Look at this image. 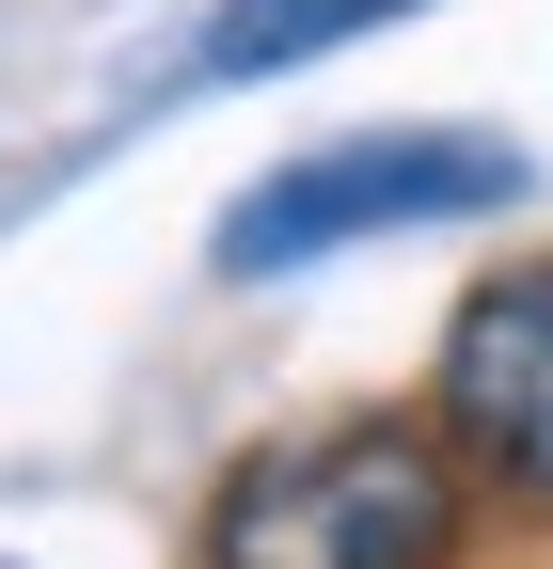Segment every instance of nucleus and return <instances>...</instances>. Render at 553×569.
Returning a JSON list of instances; mask_svg holds the SVG:
<instances>
[{
	"mask_svg": "<svg viewBox=\"0 0 553 569\" xmlns=\"http://www.w3.org/2000/svg\"><path fill=\"white\" fill-rule=\"evenodd\" d=\"M474 475L428 411H349L301 443L238 459V490L205 507V569H459Z\"/></svg>",
	"mask_w": 553,
	"mask_h": 569,
	"instance_id": "1",
	"label": "nucleus"
},
{
	"mask_svg": "<svg viewBox=\"0 0 553 569\" xmlns=\"http://www.w3.org/2000/svg\"><path fill=\"white\" fill-rule=\"evenodd\" d=\"M522 159L491 127H380V142H316V159H285L269 190H238L222 222V269L269 284V269H316L349 238H395V222H459V206H506Z\"/></svg>",
	"mask_w": 553,
	"mask_h": 569,
	"instance_id": "2",
	"label": "nucleus"
},
{
	"mask_svg": "<svg viewBox=\"0 0 553 569\" xmlns=\"http://www.w3.org/2000/svg\"><path fill=\"white\" fill-rule=\"evenodd\" d=\"M428 427L459 443V475H474V490H506V507H537V522H553V253H506V269L459 301Z\"/></svg>",
	"mask_w": 553,
	"mask_h": 569,
	"instance_id": "3",
	"label": "nucleus"
},
{
	"mask_svg": "<svg viewBox=\"0 0 553 569\" xmlns=\"http://www.w3.org/2000/svg\"><path fill=\"white\" fill-rule=\"evenodd\" d=\"M380 17H411V0H222V17L190 32V80H285L316 48H364Z\"/></svg>",
	"mask_w": 553,
	"mask_h": 569,
	"instance_id": "4",
	"label": "nucleus"
}]
</instances>
